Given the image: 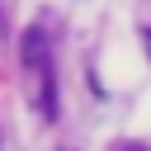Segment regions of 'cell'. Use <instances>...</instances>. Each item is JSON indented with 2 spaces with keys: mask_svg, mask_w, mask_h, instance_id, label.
Masks as SVG:
<instances>
[{
  "mask_svg": "<svg viewBox=\"0 0 151 151\" xmlns=\"http://www.w3.org/2000/svg\"><path fill=\"white\" fill-rule=\"evenodd\" d=\"M47 57H52V42H47V33L33 24V28H24V38H19V61L24 66H33V71H42L47 66Z\"/></svg>",
  "mask_w": 151,
  "mask_h": 151,
  "instance_id": "1",
  "label": "cell"
},
{
  "mask_svg": "<svg viewBox=\"0 0 151 151\" xmlns=\"http://www.w3.org/2000/svg\"><path fill=\"white\" fill-rule=\"evenodd\" d=\"M142 42H146V52H151V28H142Z\"/></svg>",
  "mask_w": 151,
  "mask_h": 151,
  "instance_id": "2",
  "label": "cell"
},
{
  "mask_svg": "<svg viewBox=\"0 0 151 151\" xmlns=\"http://www.w3.org/2000/svg\"><path fill=\"white\" fill-rule=\"evenodd\" d=\"M123 151H146V146H142V142H132V146H123Z\"/></svg>",
  "mask_w": 151,
  "mask_h": 151,
  "instance_id": "3",
  "label": "cell"
},
{
  "mask_svg": "<svg viewBox=\"0 0 151 151\" xmlns=\"http://www.w3.org/2000/svg\"><path fill=\"white\" fill-rule=\"evenodd\" d=\"M0 33H5V14H0Z\"/></svg>",
  "mask_w": 151,
  "mask_h": 151,
  "instance_id": "4",
  "label": "cell"
}]
</instances>
